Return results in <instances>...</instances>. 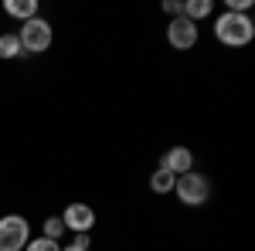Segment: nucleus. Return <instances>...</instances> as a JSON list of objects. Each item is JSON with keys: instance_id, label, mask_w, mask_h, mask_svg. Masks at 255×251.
<instances>
[{"instance_id": "f257e3e1", "label": "nucleus", "mask_w": 255, "mask_h": 251, "mask_svg": "<svg viewBox=\"0 0 255 251\" xmlns=\"http://www.w3.org/2000/svg\"><path fill=\"white\" fill-rule=\"evenodd\" d=\"M215 38L221 44H228V48H245V44H252L255 38V20L249 14H232V10H225L221 17L215 20Z\"/></svg>"}, {"instance_id": "f03ea898", "label": "nucleus", "mask_w": 255, "mask_h": 251, "mask_svg": "<svg viewBox=\"0 0 255 251\" xmlns=\"http://www.w3.org/2000/svg\"><path fill=\"white\" fill-rule=\"evenodd\" d=\"M174 193H177V200H180L184 207H201V204L211 200V180L204 173H197V170L180 173L177 183H174Z\"/></svg>"}, {"instance_id": "7ed1b4c3", "label": "nucleus", "mask_w": 255, "mask_h": 251, "mask_svg": "<svg viewBox=\"0 0 255 251\" xmlns=\"http://www.w3.org/2000/svg\"><path fill=\"white\" fill-rule=\"evenodd\" d=\"M17 38H20L24 55H44V51L51 48V41H55V31H51V24L38 14V17H31V20L20 24Z\"/></svg>"}, {"instance_id": "20e7f679", "label": "nucleus", "mask_w": 255, "mask_h": 251, "mask_svg": "<svg viewBox=\"0 0 255 251\" xmlns=\"http://www.w3.org/2000/svg\"><path fill=\"white\" fill-rule=\"evenodd\" d=\"M31 241V224L20 214L0 217V251H24Z\"/></svg>"}, {"instance_id": "39448f33", "label": "nucleus", "mask_w": 255, "mask_h": 251, "mask_svg": "<svg viewBox=\"0 0 255 251\" xmlns=\"http://www.w3.org/2000/svg\"><path fill=\"white\" fill-rule=\"evenodd\" d=\"M58 217H61V224H65V231H75V234H89L96 228V211L89 204H82V200L68 204Z\"/></svg>"}, {"instance_id": "423d86ee", "label": "nucleus", "mask_w": 255, "mask_h": 251, "mask_svg": "<svg viewBox=\"0 0 255 251\" xmlns=\"http://www.w3.org/2000/svg\"><path fill=\"white\" fill-rule=\"evenodd\" d=\"M167 41H170V48L177 51H191L197 44V24L187 17H174L167 24Z\"/></svg>"}, {"instance_id": "0eeeda50", "label": "nucleus", "mask_w": 255, "mask_h": 251, "mask_svg": "<svg viewBox=\"0 0 255 251\" xmlns=\"http://www.w3.org/2000/svg\"><path fill=\"white\" fill-rule=\"evenodd\" d=\"M160 167L170 170L174 176L191 173V170H194V153H191L187 146H174V150H167V153L160 156Z\"/></svg>"}, {"instance_id": "6e6552de", "label": "nucleus", "mask_w": 255, "mask_h": 251, "mask_svg": "<svg viewBox=\"0 0 255 251\" xmlns=\"http://www.w3.org/2000/svg\"><path fill=\"white\" fill-rule=\"evenodd\" d=\"M3 10L10 14V17H17L20 24L24 20H31V17H38V0H3Z\"/></svg>"}, {"instance_id": "1a4fd4ad", "label": "nucleus", "mask_w": 255, "mask_h": 251, "mask_svg": "<svg viewBox=\"0 0 255 251\" xmlns=\"http://www.w3.org/2000/svg\"><path fill=\"white\" fill-rule=\"evenodd\" d=\"M0 58H3V61H10V58H24V48H20L17 31H7V34H0Z\"/></svg>"}, {"instance_id": "9d476101", "label": "nucleus", "mask_w": 255, "mask_h": 251, "mask_svg": "<svg viewBox=\"0 0 255 251\" xmlns=\"http://www.w3.org/2000/svg\"><path fill=\"white\" fill-rule=\"evenodd\" d=\"M174 183H177V176L170 170H163V167H157L150 173V190L153 193H174Z\"/></svg>"}, {"instance_id": "9b49d317", "label": "nucleus", "mask_w": 255, "mask_h": 251, "mask_svg": "<svg viewBox=\"0 0 255 251\" xmlns=\"http://www.w3.org/2000/svg\"><path fill=\"white\" fill-rule=\"evenodd\" d=\"M211 10H215V3L211 0H184V17L187 20H204V17H211Z\"/></svg>"}, {"instance_id": "f8f14e48", "label": "nucleus", "mask_w": 255, "mask_h": 251, "mask_svg": "<svg viewBox=\"0 0 255 251\" xmlns=\"http://www.w3.org/2000/svg\"><path fill=\"white\" fill-rule=\"evenodd\" d=\"M61 234H65L61 217H44V231H41V238H48V241H61Z\"/></svg>"}, {"instance_id": "ddd939ff", "label": "nucleus", "mask_w": 255, "mask_h": 251, "mask_svg": "<svg viewBox=\"0 0 255 251\" xmlns=\"http://www.w3.org/2000/svg\"><path fill=\"white\" fill-rule=\"evenodd\" d=\"M24 251H61V241H48V238H31Z\"/></svg>"}, {"instance_id": "4468645a", "label": "nucleus", "mask_w": 255, "mask_h": 251, "mask_svg": "<svg viewBox=\"0 0 255 251\" xmlns=\"http://www.w3.org/2000/svg\"><path fill=\"white\" fill-rule=\"evenodd\" d=\"M163 10H167L170 17H184V0H167Z\"/></svg>"}, {"instance_id": "2eb2a0df", "label": "nucleus", "mask_w": 255, "mask_h": 251, "mask_svg": "<svg viewBox=\"0 0 255 251\" xmlns=\"http://www.w3.org/2000/svg\"><path fill=\"white\" fill-rule=\"evenodd\" d=\"M72 245H79V248H89V251H92V238H89V234H79Z\"/></svg>"}, {"instance_id": "dca6fc26", "label": "nucleus", "mask_w": 255, "mask_h": 251, "mask_svg": "<svg viewBox=\"0 0 255 251\" xmlns=\"http://www.w3.org/2000/svg\"><path fill=\"white\" fill-rule=\"evenodd\" d=\"M61 251H89V248H79V245H65Z\"/></svg>"}]
</instances>
